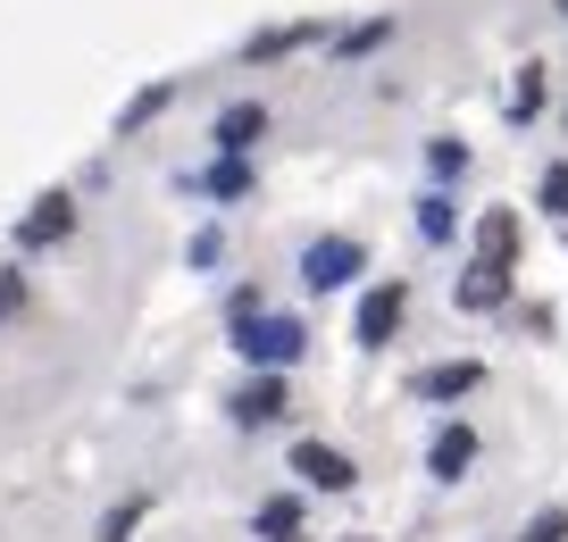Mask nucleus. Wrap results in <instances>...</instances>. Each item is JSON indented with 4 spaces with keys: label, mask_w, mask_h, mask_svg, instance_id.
<instances>
[{
    "label": "nucleus",
    "mask_w": 568,
    "mask_h": 542,
    "mask_svg": "<svg viewBox=\"0 0 568 542\" xmlns=\"http://www.w3.org/2000/svg\"><path fill=\"white\" fill-rule=\"evenodd\" d=\"M535 109H544V68H518V84H510V117L527 125Z\"/></svg>",
    "instance_id": "obj_20"
},
{
    "label": "nucleus",
    "mask_w": 568,
    "mask_h": 542,
    "mask_svg": "<svg viewBox=\"0 0 568 542\" xmlns=\"http://www.w3.org/2000/svg\"><path fill=\"white\" fill-rule=\"evenodd\" d=\"M393 42V18H368V25H352V34H335V59H368V51H385Z\"/></svg>",
    "instance_id": "obj_18"
},
{
    "label": "nucleus",
    "mask_w": 568,
    "mask_h": 542,
    "mask_svg": "<svg viewBox=\"0 0 568 542\" xmlns=\"http://www.w3.org/2000/svg\"><path fill=\"white\" fill-rule=\"evenodd\" d=\"M168 101H176V84H142V92H134V101H125V109H118V134H142V125L160 117V109H168Z\"/></svg>",
    "instance_id": "obj_15"
},
{
    "label": "nucleus",
    "mask_w": 568,
    "mask_h": 542,
    "mask_svg": "<svg viewBox=\"0 0 568 542\" xmlns=\"http://www.w3.org/2000/svg\"><path fill=\"white\" fill-rule=\"evenodd\" d=\"M402 309H409V284H402V276L368 284V293H359V317H352V342H359V350H385L393 334H402Z\"/></svg>",
    "instance_id": "obj_3"
},
{
    "label": "nucleus",
    "mask_w": 568,
    "mask_h": 542,
    "mask_svg": "<svg viewBox=\"0 0 568 542\" xmlns=\"http://www.w3.org/2000/svg\"><path fill=\"white\" fill-rule=\"evenodd\" d=\"M368 276V243L359 234H318V243L302 250V284L310 293H343V284Z\"/></svg>",
    "instance_id": "obj_2"
},
{
    "label": "nucleus",
    "mask_w": 568,
    "mask_h": 542,
    "mask_svg": "<svg viewBox=\"0 0 568 542\" xmlns=\"http://www.w3.org/2000/svg\"><path fill=\"white\" fill-rule=\"evenodd\" d=\"M293 542H302V534H293Z\"/></svg>",
    "instance_id": "obj_28"
},
{
    "label": "nucleus",
    "mask_w": 568,
    "mask_h": 542,
    "mask_svg": "<svg viewBox=\"0 0 568 542\" xmlns=\"http://www.w3.org/2000/svg\"><path fill=\"white\" fill-rule=\"evenodd\" d=\"M302 42H318V25H267V34H251V68H260V59L302 51Z\"/></svg>",
    "instance_id": "obj_16"
},
{
    "label": "nucleus",
    "mask_w": 568,
    "mask_h": 542,
    "mask_svg": "<svg viewBox=\"0 0 568 542\" xmlns=\"http://www.w3.org/2000/svg\"><path fill=\"white\" fill-rule=\"evenodd\" d=\"M75 226H84V209H75V193H42L34 209L18 217V234H9V243H18V250H59V243H68Z\"/></svg>",
    "instance_id": "obj_4"
},
{
    "label": "nucleus",
    "mask_w": 568,
    "mask_h": 542,
    "mask_svg": "<svg viewBox=\"0 0 568 542\" xmlns=\"http://www.w3.org/2000/svg\"><path fill=\"white\" fill-rule=\"evenodd\" d=\"M426 167H435V184H460V175H468V142L435 134V142H426Z\"/></svg>",
    "instance_id": "obj_17"
},
{
    "label": "nucleus",
    "mask_w": 568,
    "mask_h": 542,
    "mask_svg": "<svg viewBox=\"0 0 568 542\" xmlns=\"http://www.w3.org/2000/svg\"><path fill=\"white\" fill-rule=\"evenodd\" d=\"M251 184H260V175H251V158H226V151H217L210 167H193V175H184V193L217 201V209H234V201H251Z\"/></svg>",
    "instance_id": "obj_8"
},
{
    "label": "nucleus",
    "mask_w": 568,
    "mask_h": 542,
    "mask_svg": "<svg viewBox=\"0 0 568 542\" xmlns=\"http://www.w3.org/2000/svg\"><path fill=\"white\" fill-rule=\"evenodd\" d=\"M184 259H193V267H217V259H226V234H217V226H201V234H193V250H184Z\"/></svg>",
    "instance_id": "obj_23"
},
{
    "label": "nucleus",
    "mask_w": 568,
    "mask_h": 542,
    "mask_svg": "<svg viewBox=\"0 0 568 542\" xmlns=\"http://www.w3.org/2000/svg\"><path fill=\"white\" fill-rule=\"evenodd\" d=\"M284 468L302 475L310 492H352V484H359L352 451H335V442H318V434H310V442H293V459H284Z\"/></svg>",
    "instance_id": "obj_6"
},
{
    "label": "nucleus",
    "mask_w": 568,
    "mask_h": 542,
    "mask_svg": "<svg viewBox=\"0 0 568 542\" xmlns=\"http://www.w3.org/2000/svg\"><path fill=\"white\" fill-rule=\"evenodd\" d=\"M226 418L243 426V434H267V426L293 418V385H284V376H251V385L226 401Z\"/></svg>",
    "instance_id": "obj_5"
},
{
    "label": "nucleus",
    "mask_w": 568,
    "mask_h": 542,
    "mask_svg": "<svg viewBox=\"0 0 568 542\" xmlns=\"http://www.w3.org/2000/svg\"><path fill=\"white\" fill-rule=\"evenodd\" d=\"M560 534H568V518H560V509H544V518L527 525V542H560Z\"/></svg>",
    "instance_id": "obj_25"
},
{
    "label": "nucleus",
    "mask_w": 568,
    "mask_h": 542,
    "mask_svg": "<svg viewBox=\"0 0 568 542\" xmlns=\"http://www.w3.org/2000/svg\"><path fill=\"white\" fill-rule=\"evenodd\" d=\"M468 468H477V426H468V418L435 426V442H426V475H435V484H460Z\"/></svg>",
    "instance_id": "obj_7"
},
{
    "label": "nucleus",
    "mask_w": 568,
    "mask_h": 542,
    "mask_svg": "<svg viewBox=\"0 0 568 542\" xmlns=\"http://www.w3.org/2000/svg\"><path fill=\"white\" fill-rule=\"evenodd\" d=\"M26 300H34V284H26L18 267H0V326H9V317H18Z\"/></svg>",
    "instance_id": "obj_22"
},
{
    "label": "nucleus",
    "mask_w": 568,
    "mask_h": 542,
    "mask_svg": "<svg viewBox=\"0 0 568 542\" xmlns=\"http://www.w3.org/2000/svg\"><path fill=\"white\" fill-rule=\"evenodd\" d=\"M452 234H460L452 193H418V243H452Z\"/></svg>",
    "instance_id": "obj_14"
},
{
    "label": "nucleus",
    "mask_w": 568,
    "mask_h": 542,
    "mask_svg": "<svg viewBox=\"0 0 568 542\" xmlns=\"http://www.w3.org/2000/svg\"><path fill=\"white\" fill-rule=\"evenodd\" d=\"M260 134H267V109L260 101H226V109H217V125H210V142L226 158H251V151H260Z\"/></svg>",
    "instance_id": "obj_9"
},
{
    "label": "nucleus",
    "mask_w": 568,
    "mask_h": 542,
    "mask_svg": "<svg viewBox=\"0 0 568 542\" xmlns=\"http://www.w3.org/2000/svg\"><path fill=\"white\" fill-rule=\"evenodd\" d=\"M501 300H510V267L468 259V276H460V309H501Z\"/></svg>",
    "instance_id": "obj_13"
},
{
    "label": "nucleus",
    "mask_w": 568,
    "mask_h": 542,
    "mask_svg": "<svg viewBox=\"0 0 568 542\" xmlns=\"http://www.w3.org/2000/svg\"><path fill=\"white\" fill-rule=\"evenodd\" d=\"M535 201H544L551 217L568 226V167H544V184H535Z\"/></svg>",
    "instance_id": "obj_21"
},
{
    "label": "nucleus",
    "mask_w": 568,
    "mask_h": 542,
    "mask_svg": "<svg viewBox=\"0 0 568 542\" xmlns=\"http://www.w3.org/2000/svg\"><path fill=\"white\" fill-rule=\"evenodd\" d=\"M343 542H376V534H343Z\"/></svg>",
    "instance_id": "obj_26"
},
{
    "label": "nucleus",
    "mask_w": 568,
    "mask_h": 542,
    "mask_svg": "<svg viewBox=\"0 0 568 542\" xmlns=\"http://www.w3.org/2000/svg\"><path fill=\"white\" fill-rule=\"evenodd\" d=\"M142 518H151V492H134V501H118V509H109V518H101V534H92V542H125V534H134Z\"/></svg>",
    "instance_id": "obj_19"
},
{
    "label": "nucleus",
    "mask_w": 568,
    "mask_h": 542,
    "mask_svg": "<svg viewBox=\"0 0 568 542\" xmlns=\"http://www.w3.org/2000/svg\"><path fill=\"white\" fill-rule=\"evenodd\" d=\"M477 385H485L477 359H444V368H418V376H409V392H418V401H468Z\"/></svg>",
    "instance_id": "obj_10"
},
{
    "label": "nucleus",
    "mask_w": 568,
    "mask_h": 542,
    "mask_svg": "<svg viewBox=\"0 0 568 542\" xmlns=\"http://www.w3.org/2000/svg\"><path fill=\"white\" fill-rule=\"evenodd\" d=\"M251 534L260 542H293L302 534V492H267V501L251 509Z\"/></svg>",
    "instance_id": "obj_11"
},
{
    "label": "nucleus",
    "mask_w": 568,
    "mask_h": 542,
    "mask_svg": "<svg viewBox=\"0 0 568 542\" xmlns=\"http://www.w3.org/2000/svg\"><path fill=\"white\" fill-rule=\"evenodd\" d=\"M260 309H267L260 284H234V293H226V326H234V317H260Z\"/></svg>",
    "instance_id": "obj_24"
},
{
    "label": "nucleus",
    "mask_w": 568,
    "mask_h": 542,
    "mask_svg": "<svg viewBox=\"0 0 568 542\" xmlns=\"http://www.w3.org/2000/svg\"><path fill=\"white\" fill-rule=\"evenodd\" d=\"M477 259L485 267H518V217L510 209H485L477 217Z\"/></svg>",
    "instance_id": "obj_12"
},
{
    "label": "nucleus",
    "mask_w": 568,
    "mask_h": 542,
    "mask_svg": "<svg viewBox=\"0 0 568 542\" xmlns=\"http://www.w3.org/2000/svg\"><path fill=\"white\" fill-rule=\"evenodd\" d=\"M234 350H243V368H251V376H284V368H302L310 326H302V317H284V309L234 317Z\"/></svg>",
    "instance_id": "obj_1"
},
{
    "label": "nucleus",
    "mask_w": 568,
    "mask_h": 542,
    "mask_svg": "<svg viewBox=\"0 0 568 542\" xmlns=\"http://www.w3.org/2000/svg\"><path fill=\"white\" fill-rule=\"evenodd\" d=\"M560 18H568V0H560Z\"/></svg>",
    "instance_id": "obj_27"
}]
</instances>
